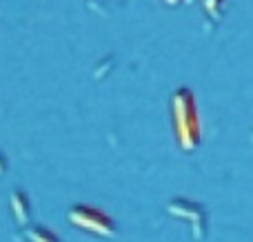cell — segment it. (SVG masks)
<instances>
[{
    "mask_svg": "<svg viewBox=\"0 0 253 242\" xmlns=\"http://www.w3.org/2000/svg\"><path fill=\"white\" fill-rule=\"evenodd\" d=\"M205 11L209 13L213 20H220L224 13V0H205Z\"/></svg>",
    "mask_w": 253,
    "mask_h": 242,
    "instance_id": "6",
    "label": "cell"
},
{
    "mask_svg": "<svg viewBox=\"0 0 253 242\" xmlns=\"http://www.w3.org/2000/svg\"><path fill=\"white\" fill-rule=\"evenodd\" d=\"M171 114L178 145L184 151H193L200 142V120L196 114V100L189 89H178L171 98Z\"/></svg>",
    "mask_w": 253,
    "mask_h": 242,
    "instance_id": "1",
    "label": "cell"
},
{
    "mask_svg": "<svg viewBox=\"0 0 253 242\" xmlns=\"http://www.w3.org/2000/svg\"><path fill=\"white\" fill-rule=\"evenodd\" d=\"M167 211L175 218H182L191 225V231H193V238L196 240H202L207 234V213L205 209L200 207L198 202L193 200H182V198H175L167 204Z\"/></svg>",
    "mask_w": 253,
    "mask_h": 242,
    "instance_id": "3",
    "label": "cell"
},
{
    "mask_svg": "<svg viewBox=\"0 0 253 242\" xmlns=\"http://www.w3.org/2000/svg\"><path fill=\"white\" fill-rule=\"evenodd\" d=\"M9 207H11V213H13V218H16L18 225L25 227L27 222H29L31 202H29V198H27L25 191H13V194L9 196Z\"/></svg>",
    "mask_w": 253,
    "mask_h": 242,
    "instance_id": "4",
    "label": "cell"
},
{
    "mask_svg": "<svg viewBox=\"0 0 253 242\" xmlns=\"http://www.w3.org/2000/svg\"><path fill=\"white\" fill-rule=\"evenodd\" d=\"M69 222L83 231H89L93 236H102V238H114L116 236V225L109 216L91 207H71L69 209Z\"/></svg>",
    "mask_w": 253,
    "mask_h": 242,
    "instance_id": "2",
    "label": "cell"
},
{
    "mask_svg": "<svg viewBox=\"0 0 253 242\" xmlns=\"http://www.w3.org/2000/svg\"><path fill=\"white\" fill-rule=\"evenodd\" d=\"M25 236L29 242H60L56 238V234H51L44 227H29V229H25Z\"/></svg>",
    "mask_w": 253,
    "mask_h": 242,
    "instance_id": "5",
    "label": "cell"
},
{
    "mask_svg": "<svg viewBox=\"0 0 253 242\" xmlns=\"http://www.w3.org/2000/svg\"><path fill=\"white\" fill-rule=\"evenodd\" d=\"M4 169H7V158H4L2 151H0V173H4Z\"/></svg>",
    "mask_w": 253,
    "mask_h": 242,
    "instance_id": "7",
    "label": "cell"
}]
</instances>
